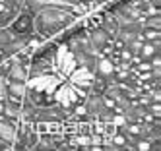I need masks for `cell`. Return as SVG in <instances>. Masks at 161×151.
Masks as SVG:
<instances>
[{
  "instance_id": "cell-1",
  "label": "cell",
  "mask_w": 161,
  "mask_h": 151,
  "mask_svg": "<svg viewBox=\"0 0 161 151\" xmlns=\"http://www.w3.org/2000/svg\"><path fill=\"white\" fill-rule=\"evenodd\" d=\"M76 10L74 8H43L33 14V29L45 39L56 37L60 31H64L68 25H72L76 21Z\"/></svg>"
},
{
  "instance_id": "cell-9",
  "label": "cell",
  "mask_w": 161,
  "mask_h": 151,
  "mask_svg": "<svg viewBox=\"0 0 161 151\" xmlns=\"http://www.w3.org/2000/svg\"><path fill=\"white\" fill-rule=\"evenodd\" d=\"M105 2H109V0H93V4H95L97 8H99V6H103Z\"/></svg>"
},
{
  "instance_id": "cell-8",
  "label": "cell",
  "mask_w": 161,
  "mask_h": 151,
  "mask_svg": "<svg viewBox=\"0 0 161 151\" xmlns=\"http://www.w3.org/2000/svg\"><path fill=\"white\" fill-rule=\"evenodd\" d=\"M8 149H12V143H8L6 139L0 138V151H8Z\"/></svg>"
},
{
  "instance_id": "cell-2",
  "label": "cell",
  "mask_w": 161,
  "mask_h": 151,
  "mask_svg": "<svg viewBox=\"0 0 161 151\" xmlns=\"http://www.w3.org/2000/svg\"><path fill=\"white\" fill-rule=\"evenodd\" d=\"M25 45V39L16 35L8 25L0 27V62L8 60L10 56H14L16 52H19Z\"/></svg>"
},
{
  "instance_id": "cell-5",
  "label": "cell",
  "mask_w": 161,
  "mask_h": 151,
  "mask_svg": "<svg viewBox=\"0 0 161 151\" xmlns=\"http://www.w3.org/2000/svg\"><path fill=\"white\" fill-rule=\"evenodd\" d=\"M97 14H99V25L105 29L107 33H111L113 37H117V35H119V27H120L119 18L114 16L111 10H105V8H97Z\"/></svg>"
},
{
  "instance_id": "cell-6",
  "label": "cell",
  "mask_w": 161,
  "mask_h": 151,
  "mask_svg": "<svg viewBox=\"0 0 161 151\" xmlns=\"http://www.w3.org/2000/svg\"><path fill=\"white\" fill-rule=\"evenodd\" d=\"M155 54H161V41H144L142 46L138 49L136 56H134V60H152V58Z\"/></svg>"
},
{
  "instance_id": "cell-3",
  "label": "cell",
  "mask_w": 161,
  "mask_h": 151,
  "mask_svg": "<svg viewBox=\"0 0 161 151\" xmlns=\"http://www.w3.org/2000/svg\"><path fill=\"white\" fill-rule=\"evenodd\" d=\"M87 37H89L91 45H93V49L97 51L99 56H109V54H111L114 37H113L111 33H107L105 29L99 25V23H97V25L87 27Z\"/></svg>"
},
{
  "instance_id": "cell-7",
  "label": "cell",
  "mask_w": 161,
  "mask_h": 151,
  "mask_svg": "<svg viewBox=\"0 0 161 151\" xmlns=\"http://www.w3.org/2000/svg\"><path fill=\"white\" fill-rule=\"evenodd\" d=\"M0 4L6 6V8H12L16 12H19L21 8H24V0H0Z\"/></svg>"
},
{
  "instance_id": "cell-4",
  "label": "cell",
  "mask_w": 161,
  "mask_h": 151,
  "mask_svg": "<svg viewBox=\"0 0 161 151\" xmlns=\"http://www.w3.org/2000/svg\"><path fill=\"white\" fill-rule=\"evenodd\" d=\"M8 27L12 29L16 35L27 39L29 35L35 33V29H33V12H29V10L24 6V8H21L18 14L14 16V19L8 23Z\"/></svg>"
}]
</instances>
